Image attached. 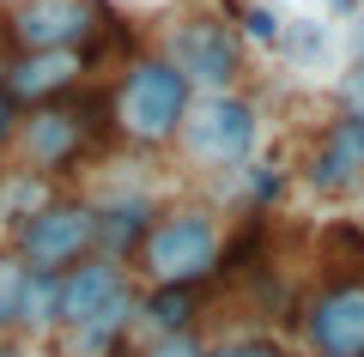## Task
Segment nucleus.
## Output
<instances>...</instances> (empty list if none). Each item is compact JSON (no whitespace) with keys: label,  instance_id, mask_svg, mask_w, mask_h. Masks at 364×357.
Segmentation results:
<instances>
[{"label":"nucleus","instance_id":"3","mask_svg":"<svg viewBox=\"0 0 364 357\" xmlns=\"http://www.w3.org/2000/svg\"><path fill=\"white\" fill-rule=\"evenodd\" d=\"M225 255V224L213 206H170L152 218L146 243L134 248L128 267H140L146 285H207Z\"/></svg>","mask_w":364,"mask_h":357},{"label":"nucleus","instance_id":"28","mask_svg":"<svg viewBox=\"0 0 364 357\" xmlns=\"http://www.w3.org/2000/svg\"><path fill=\"white\" fill-rule=\"evenodd\" d=\"M0 79H6V43H0Z\"/></svg>","mask_w":364,"mask_h":357},{"label":"nucleus","instance_id":"27","mask_svg":"<svg viewBox=\"0 0 364 357\" xmlns=\"http://www.w3.org/2000/svg\"><path fill=\"white\" fill-rule=\"evenodd\" d=\"M358 61H364V6H358Z\"/></svg>","mask_w":364,"mask_h":357},{"label":"nucleus","instance_id":"25","mask_svg":"<svg viewBox=\"0 0 364 357\" xmlns=\"http://www.w3.org/2000/svg\"><path fill=\"white\" fill-rule=\"evenodd\" d=\"M0 357H25V345H18V339H0Z\"/></svg>","mask_w":364,"mask_h":357},{"label":"nucleus","instance_id":"2","mask_svg":"<svg viewBox=\"0 0 364 357\" xmlns=\"http://www.w3.org/2000/svg\"><path fill=\"white\" fill-rule=\"evenodd\" d=\"M104 140H109L104 97H91V91L79 85V91H67V97L37 103V109L18 115L13 152H18V164H25V170H37V176H55V182H61L67 170H79Z\"/></svg>","mask_w":364,"mask_h":357},{"label":"nucleus","instance_id":"15","mask_svg":"<svg viewBox=\"0 0 364 357\" xmlns=\"http://www.w3.org/2000/svg\"><path fill=\"white\" fill-rule=\"evenodd\" d=\"M55 176H37L25 164H0V230H18L25 218H37L55 200Z\"/></svg>","mask_w":364,"mask_h":357},{"label":"nucleus","instance_id":"13","mask_svg":"<svg viewBox=\"0 0 364 357\" xmlns=\"http://www.w3.org/2000/svg\"><path fill=\"white\" fill-rule=\"evenodd\" d=\"M152 218H158L152 194H116V200H104L97 206V255L128 267L134 248H140L146 230H152Z\"/></svg>","mask_w":364,"mask_h":357},{"label":"nucleus","instance_id":"20","mask_svg":"<svg viewBox=\"0 0 364 357\" xmlns=\"http://www.w3.org/2000/svg\"><path fill=\"white\" fill-rule=\"evenodd\" d=\"M207 357H286L267 333H231V339H213Z\"/></svg>","mask_w":364,"mask_h":357},{"label":"nucleus","instance_id":"6","mask_svg":"<svg viewBox=\"0 0 364 357\" xmlns=\"http://www.w3.org/2000/svg\"><path fill=\"white\" fill-rule=\"evenodd\" d=\"M104 18H109L104 0H13V6H0V43H6V55L85 49L104 31Z\"/></svg>","mask_w":364,"mask_h":357},{"label":"nucleus","instance_id":"14","mask_svg":"<svg viewBox=\"0 0 364 357\" xmlns=\"http://www.w3.org/2000/svg\"><path fill=\"white\" fill-rule=\"evenodd\" d=\"M200 315H207V285H140V327L152 339L200 333Z\"/></svg>","mask_w":364,"mask_h":357},{"label":"nucleus","instance_id":"18","mask_svg":"<svg viewBox=\"0 0 364 357\" xmlns=\"http://www.w3.org/2000/svg\"><path fill=\"white\" fill-rule=\"evenodd\" d=\"M279 49L291 55V61H322V49H328V37H322V25H310V18H291V25H279Z\"/></svg>","mask_w":364,"mask_h":357},{"label":"nucleus","instance_id":"17","mask_svg":"<svg viewBox=\"0 0 364 357\" xmlns=\"http://www.w3.org/2000/svg\"><path fill=\"white\" fill-rule=\"evenodd\" d=\"M25 279H31V267L13 255V248H0V339H13V333H18V309H25Z\"/></svg>","mask_w":364,"mask_h":357},{"label":"nucleus","instance_id":"12","mask_svg":"<svg viewBox=\"0 0 364 357\" xmlns=\"http://www.w3.org/2000/svg\"><path fill=\"white\" fill-rule=\"evenodd\" d=\"M134 321H140V285H128L104 315L79 321V327H61L49 339H55L61 357H128V327Z\"/></svg>","mask_w":364,"mask_h":357},{"label":"nucleus","instance_id":"21","mask_svg":"<svg viewBox=\"0 0 364 357\" xmlns=\"http://www.w3.org/2000/svg\"><path fill=\"white\" fill-rule=\"evenodd\" d=\"M334 103H340V115H352V121H364V61H352L346 73L334 79Z\"/></svg>","mask_w":364,"mask_h":357},{"label":"nucleus","instance_id":"8","mask_svg":"<svg viewBox=\"0 0 364 357\" xmlns=\"http://www.w3.org/2000/svg\"><path fill=\"white\" fill-rule=\"evenodd\" d=\"M298 321L316 357H364V279H328Z\"/></svg>","mask_w":364,"mask_h":357},{"label":"nucleus","instance_id":"23","mask_svg":"<svg viewBox=\"0 0 364 357\" xmlns=\"http://www.w3.org/2000/svg\"><path fill=\"white\" fill-rule=\"evenodd\" d=\"M279 194V170L273 164H249V206H267Z\"/></svg>","mask_w":364,"mask_h":357},{"label":"nucleus","instance_id":"4","mask_svg":"<svg viewBox=\"0 0 364 357\" xmlns=\"http://www.w3.org/2000/svg\"><path fill=\"white\" fill-rule=\"evenodd\" d=\"M176 145H182L188 164L237 170V164H249L255 145H261V109L243 97V91H195L188 115H182Z\"/></svg>","mask_w":364,"mask_h":357},{"label":"nucleus","instance_id":"7","mask_svg":"<svg viewBox=\"0 0 364 357\" xmlns=\"http://www.w3.org/2000/svg\"><path fill=\"white\" fill-rule=\"evenodd\" d=\"M164 61L188 79V91H237L243 85V37H237V25H225L213 13L176 18Z\"/></svg>","mask_w":364,"mask_h":357},{"label":"nucleus","instance_id":"16","mask_svg":"<svg viewBox=\"0 0 364 357\" xmlns=\"http://www.w3.org/2000/svg\"><path fill=\"white\" fill-rule=\"evenodd\" d=\"M55 327H61V273H31L25 309H18V333H55Z\"/></svg>","mask_w":364,"mask_h":357},{"label":"nucleus","instance_id":"22","mask_svg":"<svg viewBox=\"0 0 364 357\" xmlns=\"http://www.w3.org/2000/svg\"><path fill=\"white\" fill-rule=\"evenodd\" d=\"M140 357H207V339L200 333H164V339H146Z\"/></svg>","mask_w":364,"mask_h":357},{"label":"nucleus","instance_id":"19","mask_svg":"<svg viewBox=\"0 0 364 357\" xmlns=\"http://www.w3.org/2000/svg\"><path fill=\"white\" fill-rule=\"evenodd\" d=\"M237 37L261 43V49H279V13H273V6H261V0H249L243 13H237Z\"/></svg>","mask_w":364,"mask_h":357},{"label":"nucleus","instance_id":"11","mask_svg":"<svg viewBox=\"0 0 364 357\" xmlns=\"http://www.w3.org/2000/svg\"><path fill=\"white\" fill-rule=\"evenodd\" d=\"M128 285H134L128 267H122V260H104V255L67 267V273H61V327H79V321L104 315ZM61 327H55V333H61Z\"/></svg>","mask_w":364,"mask_h":357},{"label":"nucleus","instance_id":"10","mask_svg":"<svg viewBox=\"0 0 364 357\" xmlns=\"http://www.w3.org/2000/svg\"><path fill=\"white\" fill-rule=\"evenodd\" d=\"M91 73L85 49H37V55H6V79L0 91L18 103V109H37V103H55L67 91H79Z\"/></svg>","mask_w":364,"mask_h":357},{"label":"nucleus","instance_id":"5","mask_svg":"<svg viewBox=\"0 0 364 357\" xmlns=\"http://www.w3.org/2000/svg\"><path fill=\"white\" fill-rule=\"evenodd\" d=\"M13 248L31 273H67L79 260L97 255V200H79V194H55L37 218L13 230Z\"/></svg>","mask_w":364,"mask_h":357},{"label":"nucleus","instance_id":"24","mask_svg":"<svg viewBox=\"0 0 364 357\" xmlns=\"http://www.w3.org/2000/svg\"><path fill=\"white\" fill-rule=\"evenodd\" d=\"M18 115H25V109H18V103L6 97V91H0V158L13 152V133H18Z\"/></svg>","mask_w":364,"mask_h":357},{"label":"nucleus","instance_id":"26","mask_svg":"<svg viewBox=\"0 0 364 357\" xmlns=\"http://www.w3.org/2000/svg\"><path fill=\"white\" fill-rule=\"evenodd\" d=\"M328 6H334V13H358V0H328Z\"/></svg>","mask_w":364,"mask_h":357},{"label":"nucleus","instance_id":"1","mask_svg":"<svg viewBox=\"0 0 364 357\" xmlns=\"http://www.w3.org/2000/svg\"><path fill=\"white\" fill-rule=\"evenodd\" d=\"M188 103H195V91H188V79H182L164 55L134 49L128 61H122L109 97H104V115H109V133H116L122 145L164 152V145H176Z\"/></svg>","mask_w":364,"mask_h":357},{"label":"nucleus","instance_id":"9","mask_svg":"<svg viewBox=\"0 0 364 357\" xmlns=\"http://www.w3.org/2000/svg\"><path fill=\"white\" fill-rule=\"evenodd\" d=\"M304 188L322 194V200H346V194L364 188V121L340 115L304 152Z\"/></svg>","mask_w":364,"mask_h":357}]
</instances>
